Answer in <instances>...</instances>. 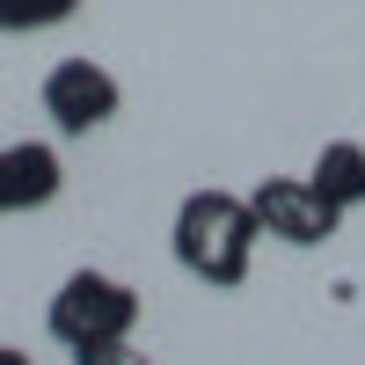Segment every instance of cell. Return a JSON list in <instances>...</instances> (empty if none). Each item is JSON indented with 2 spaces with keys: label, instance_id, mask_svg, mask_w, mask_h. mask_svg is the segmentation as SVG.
Wrapping results in <instances>:
<instances>
[{
  "label": "cell",
  "instance_id": "cell-1",
  "mask_svg": "<svg viewBox=\"0 0 365 365\" xmlns=\"http://www.w3.org/2000/svg\"><path fill=\"white\" fill-rule=\"evenodd\" d=\"M256 241H263V227H256L249 197H234V190H190L175 205V227H168L175 263L190 270L197 285H212V292H234L249 278Z\"/></svg>",
  "mask_w": 365,
  "mask_h": 365
},
{
  "label": "cell",
  "instance_id": "cell-2",
  "mask_svg": "<svg viewBox=\"0 0 365 365\" xmlns=\"http://www.w3.org/2000/svg\"><path fill=\"white\" fill-rule=\"evenodd\" d=\"M44 329L66 351H88V344H117L139 329V292L110 270H66V285L51 292L44 307Z\"/></svg>",
  "mask_w": 365,
  "mask_h": 365
},
{
  "label": "cell",
  "instance_id": "cell-3",
  "mask_svg": "<svg viewBox=\"0 0 365 365\" xmlns=\"http://www.w3.org/2000/svg\"><path fill=\"white\" fill-rule=\"evenodd\" d=\"M249 212H256L263 241H285V249H322V241L336 234V220H344L307 175H263L249 190Z\"/></svg>",
  "mask_w": 365,
  "mask_h": 365
},
{
  "label": "cell",
  "instance_id": "cell-4",
  "mask_svg": "<svg viewBox=\"0 0 365 365\" xmlns=\"http://www.w3.org/2000/svg\"><path fill=\"white\" fill-rule=\"evenodd\" d=\"M117 103H125V88H117L110 66H96V58H58V66L44 73V117L66 139H88V132H103Z\"/></svg>",
  "mask_w": 365,
  "mask_h": 365
},
{
  "label": "cell",
  "instance_id": "cell-5",
  "mask_svg": "<svg viewBox=\"0 0 365 365\" xmlns=\"http://www.w3.org/2000/svg\"><path fill=\"white\" fill-rule=\"evenodd\" d=\"M66 190V161L44 139H8L0 146V220H22V212H44Z\"/></svg>",
  "mask_w": 365,
  "mask_h": 365
},
{
  "label": "cell",
  "instance_id": "cell-6",
  "mask_svg": "<svg viewBox=\"0 0 365 365\" xmlns=\"http://www.w3.org/2000/svg\"><path fill=\"white\" fill-rule=\"evenodd\" d=\"M307 182H314L336 212H358V205H365V146H358V139H329L322 154H314V168H307Z\"/></svg>",
  "mask_w": 365,
  "mask_h": 365
},
{
  "label": "cell",
  "instance_id": "cell-7",
  "mask_svg": "<svg viewBox=\"0 0 365 365\" xmlns=\"http://www.w3.org/2000/svg\"><path fill=\"white\" fill-rule=\"evenodd\" d=\"M81 0H0V37H29V29H58L73 22Z\"/></svg>",
  "mask_w": 365,
  "mask_h": 365
},
{
  "label": "cell",
  "instance_id": "cell-8",
  "mask_svg": "<svg viewBox=\"0 0 365 365\" xmlns=\"http://www.w3.org/2000/svg\"><path fill=\"white\" fill-rule=\"evenodd\" d=\"M73 365H154L132 336H117V344H88V351H73Z\"/></svg>",
  "mask_w": 365,
  "mask_h": 365
},
{
  "label": "cell",
  "instance_id": "cell-9",
  "mask_svg": "<svg viewBox=\"0 0 365 365\" xmlns=\"http://www.w3.org/2000/svg\"><path fill=\"white\" fill-rule=\"evenodd\" d=\"M0 365H29V351H15V344H0Z\"/></svg>",
  "mask_w": 365,
  "mask_h": 365
}]
</instances>
